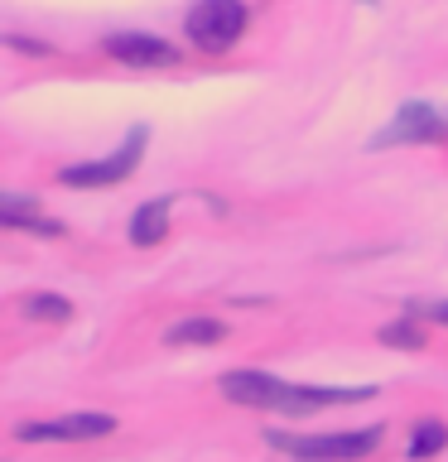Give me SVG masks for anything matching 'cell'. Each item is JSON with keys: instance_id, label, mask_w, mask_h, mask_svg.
Listing matches in <instances>:
<instances>
[{"instance_id": "obj_1", "label": "cell", "mask_w": 448, "mask_h": 462, "mask_svg": "<svg viewBox=\"0 0 448 462\" xmlns=\"http://www.w3.org/2000/svg\"><path fill=\"white\" fill-rule=\"evenodd\" d=\"M222 395L246 410H280V414H309V410H328V404H352V400H371L376 390H323V385H289L275 381L266 371H227L222 375Z\"/></svg>"}, {"instance_id": "obj_2", "label": "cell", "mask_w": 448, "mask_h": 462, "mask_svg": "<svg viewBox=\"0 0 448 462\" xmlns=\"http://www.w3.org/2000/svg\"><path fill=\"white\" fill-rule=\"evenodd\" d=\"M266 443L280 448L289 457H309V462H352L376 453L381 443V429H361V433H280L266 429Z\"/></svg>"}, {"instance_id": "obj_3", "label": "cell", "mask_w": 448, "mask_h": 462, "mask_svg": "<svg viewBox=\"0 0 448 462\" xmlns=\"http://www.w3.org/2000/svg\"><path fill=\"white\" fill-rule=\"evenodd\" d=\"M246 29V5L241 0H198L183 20V34L198 43L202 53H222L241 39Z\"/></svg>"}, {"instance_id": "obj_4", "label": "cell", "mask_w": 448, "mask_h": 462, "mask_svg": "<svg viewBox=\"0 0 448 462\" xmlns=\"http://www.w3.org/2000/svg\"><path fill=\"white\" fill-rule=\"evenodd\" d=\"M140 150H145V125H135L121 150L107 154V159H97V164L58 169V183H63V188H111V183H121V179H130V173H135Z\"/></svg>"}, {"instance_id": "obj_5", "label": "cell", "mask_w": 448, "mask_h": 462, "mask_svg": "<svg viewBox=\"0 0 448 462\" xmlns=\"http://www.w3.org/2000/svg\"><path fill=\"white\" fill-rule=\"evenodd\" d=\"M116 429L111 414H63V419H34L20 424L14 439L20 443H78V439H107Z\"/></svg>"}, {"instance_id": "obj_6", "label": "cell", "mask_w": 448, "mask_h": 462, "mask_svg": "<svg viewBox=\"0 0 448 462\" xmlns=\"http://www.w3.org/2000/svg\"><path fill=\"white\" fill-rule=\"evenodd\" d=\"M107 53L116 58V63H130V68H169V63H179V49H169V43L154 39V34H111Z\"/></svg>"}, {"instance_id": "obj_7", "label": "cell", "mask_w": 448, "mask_h": 462, "mask_svg": "<svg viewBox=\"0 0 448 462\" xmlns=\"http://www.w3.org/2000/svg\"><path fill=\"white\" fill-rule=\"evenodd\" d=\"M443 130V121L434 116L429 106H419V101H410L396 121H390L381 135H376V144H405V140H434Z\"/></svg>"}, {"instance_id": "obj_8", "label": "cell", "mask_w": 448, "mask_h": 462, "mask_svg": "<svg viewBox=\"0 0 448 462\" xmlns=\"http://www.w3.org/2000/svg\"><path fill=\"white\" fill-rule=\"evenodd\" d=\"M217 342H227V323H217V318H183L164 332V346H217Z\"/></svg>"}, {"instance_id": "obj_9", "label": "cell", "mask_w": 448, "mask_h": 462, "mask_svg": "<svg viewBox=\"0 0 448 462\" xmlns=\"http://www.w3.org/2000/svg\"><path fill=\"white\" fill-rule=\"evenodd\" d=\"M169 208H173V198H159V202L135 208V217H130V241H135V245L164 241L169 236Z\"/></svg>"}, {"instance_id": "obj_10", "label": "cell", "mask_w": 448, "mask_h": 462, "mask_svg": "<svg viewBox=\"0 0 448 462\" xmlns=\"http://www.w3.org/2000/svg\"><path fill=\"white\" fill-rule=\"evenodd\" d=\"M0 222H5V226H24V231H34V236H63V222H53V217L24 208L20 198H5V202H0Z\"/></svg>"}, {"instance_id": "obj_11", "label": "cell", "mask_w": 448, "mask_h": 462, "mask_svg": "<svg viewBox=\"0 0 448 462\" xmlns=\"http://www.w3.org/2000/svg\"><path fill=\"white\" fill-rule=\"evenodd\" d=\"M443 448H448V424L425 419V424L415 429V439H410V462H429V457H439Z\"/></svg>"}, {"instance_id": "obj_12", "label": "cell", "mask_w": 448, "mask_h": 462, "mask_svg": "<svg viewBox=\"0 0 448 462\" xmlns=\"http://www.w3.org/2000/svg\"><path fill=\"white\" fill-rule=\"evenodd\" d=\"M20 309L29 318H43V323H68V318H72V303L63 294H24Z\"/></svg>"}, {"instance_id": "obj_13", "label": "cell", "mask_w": 448, "mask_h": 462, "mask_svg": "<svg viewBox=\"0 0 448 462\" xmlns=\"http://www.w3.org/2000/svg\"><path fill=\"white\" fill-rule=\"evenodd\" d=\"M381 342L405 346V352H415V346H425V332H419L415 323H390V328H381Z\"/></svg>"}, {"instance_id": "obj_14", "label": "cell", "mask_w": 448, "mask_h": 462, "mask_svg": "<svg viewBox=\"0 0 448 462\" xmlns=\"http://www.w3.org/2000/svg\"><path fill=\"white\" fill-rule=\"evenodd\" d=\"M425 318H434V323H448V303H425Z\"/></svg>"}]
</instances>
